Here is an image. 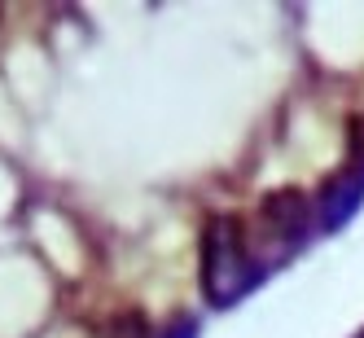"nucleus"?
Returning a JSON list of instances; mask_svg holds the SVG:
<instances>
[{
    "label": "nucleus",
    "instance_id": "1",
    "mask_svg": "<svg viewBox=\"0 0 364 338\" xmlns=\"http://www.w3.org/2000/svg\"><path fill=\"white\" fill-rule=\"evenodd\" d=\"M237 228V216H215L202 233V290L215 307H232L255 285Z\"/></svg>",
    "mask_w": 364,
    "mask_h": 338
},
{
    "label": "nucleus",
    "instance_id": "4",
    "mask_svg": "<svg viewBox=\"0 0 364 338\" xmlns=\"http://www.w3.org/2000/svg\"><path fill=\"white\" fill-rule=\"evenodd\" d=\"M355 338H364V334H355Z\"/></svg>",
    "mask_w": 364,
    "mask_h": 338
},
{
    "label": "nucleus",
    "instance_id": "3",
    "mask_svg": "<svg viewBox=\"0 0 364 338\" xmlns=\"http://www.w3.org/2000/svg\"><path fill=\"white\" fill-rule=\"evenodd\" d=\"M360 198H364V176H355V171L333 176L329 185L321 189V206H316L321 228H338V224H347V216L360 206Z\"/></svg>",
    "mask_w": 364,
    "mask_h": 338
},
{
    "label": "nucleus",
    "instance_id": "2",
    "mask_svg": "<svg viewBox=\"0 0 364 338\" xmlns=\"http://www.w3.org/2000/svg\"><path fill=\"white\" fill-rule=\"evenodd\" d=\"M264 220L272 224L277 238H290V242H303L307 238V228H311V206L303 194L294 189H285V194H272L264 202Z\"/></svg>",
    "mask_w": 364,
    "mask_h": 338
}]
</instances>
